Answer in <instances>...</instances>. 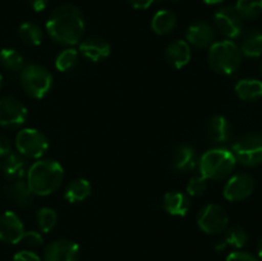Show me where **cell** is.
Wrapping results in <instances>:
<instances>
[{"label":"cell","instance_id":"42","mask_svg":"<svg viewBox=\"0 0 262 261\" xmlns=\"http://www.w3.org/2000/svg\"><path fill=\"white\" fill-rule=\"evenodd\" d=\"M261 74H262V63H261Z\"/></svg>","mask_w":262,"mask_h":261},{"label":"cell","instance_id":"31","mask_svg":"<svg viewBox=\"0 0 262 261\" xmlns=\"http://www.w3.org/2000/svg\"><path fill=\"white\" fill-rule=\"evenodd\" d=\"M78 60V50L73 48L64 49L63 51L59 53V55L55 59V67L60 72H68L76 66Z\"/></svg>","mask_w":262,"mask_h":261},{"label":"cell","instance_id":"10","mask_svg":"<svg viewBox=\"0 0 262 261\" xmlns=\"http://www.w3.org/2000/svg\"><path fill=\"white\" fill-rule=\"evenodd\" d=\"M255 178L248 173H239L233 176L224 187L225 199L232 202H239L248 199L255 191Z\"/></svg>","mask_w":262,"mask_h":261},{"label":"cell","instance_id":"28","mask_svg":"<svg viewBox=\"0 0 262 261\" xmlns=\"http://www.w3.org/2000/svg\"><path fill=\"white\" fill-rule=\"evenodd\" d=\"M0 64L8 71H22L25 66V59L17 50L5 48L0 51Z\"/></svg>","mask_w":262,"mask_h":261},{"label":"cell","instance_id":"3","mask_svg":"<svg viewBox=\"0 0 262 261\" xmlns=\"http://www.w3.org/2000/svg\"><path fill=\"white\" fill-rule=\"evenodd\" d=\"M237 165L232 150L223 147L211 148L201 156L199 161L201 176L212 181H222L229 177Z\"/></svg>","mask_w":262,"mask_h":261},{"label":"cell","instance_id":"16","mask_svg":"<svg viewBox=\"0 0 262 261\" xmlns=\"http://www.w3.org/2000/svg\"><path fill=\"white\" fill-rule=\"evenodd\" d=\"M112 46L106 40L100 37H90L79 42V53L89 60L97 61L104 60L110 55Z\"/></svg>","mask_w":262,"mask_h":261},{"label":"cell","instance_id":"13","mask_svg":"<svg viewBox=\"0 0 262 261\" xmlns=\"http://www.w3.org/2000/svg\"><path fill=\"white\" fill-rule=\"evenodd\" d=\"M79 246L71 240H56L43 252L45 261H78Z\"/></svg>","mask_w":262,"mask_h":261},{"label":"cell","instance_id":"26","mask_svg":"<svg viewBox=\"0 0 262 261\" xmlns=\"http://www.w3.org/2000/svg\"><path fill=\"white\" fill-rule=\"evenodd\" d=\"M242 55L248 58H260L262 56V31L253 30L246 35L241 45Z\"/></svg>","mask_w":262,"mask_h":261},{"label":"cell","instance_id":"6","mask_svg":"<svg viewBox=\"0 0 262 261\" xmlns=\"http://www.w3.org/2000/svg\"><path fill=\"white\" fill-rule=\"evenodd\" d=\"M237 163L245 166H257L262 164V137L258 133H246L235 141L232 147Z\"/></svg>","mask_w":262,"mask_h":261},{"label":"cell","instance_id":"34","mask_svg":"<svg viewBox=\"0 0 262 261\" xmlns=\"http://www.w3.org/2000/svg\"><path fill=\"white\" fill-rule=\"evenodd\" d=\"M225 261H260L252 253L246 252V251H234L229 253Z\"/></svg>","mask_w":262,"mask_h":261},{"label":"cell","instance_id":"2","mask_svg":"<svg viewBox=\"0 0 262 261\" xmlns=\"http://www.w3.org/2000/svg\"><path fill=\"white\" fill-rule=\"evenodd\" d=\"M64 169L53 159L37 160L28 168L27 184L35 196H48L60 187Z\"/></svg>","mask_w":262,"mask_h":261},{"label":"cell","instance_id":"22","mask_svg":"<svg viewBox=\"0 0 262 261\" xmlns=\"http://www.w3.org/2000/svg\"><path fill=\"white\" fill-rule=\"evenodd\" d=\"M5 193L13 204L19 207L30 206L33 202V197H35L28 184L22 181H14L13 183H10L5 189Z\"/></svg>","mask_w":262,"mask_h":261},{"label":"cell","instance_id":"21","mask_svg":"<svg viewBox=\"0 0 262 261\" xmlns=\"http://www.w3.org/2000/svg\"><path fill=\"white\" fill-rule=\"evenodd\" d=\"M2 171L5 178L13 179V181H20L27 171V164L25 158L20 154H12L4 156L2 161Z\"/></svg>","mask_w":262,"mask_h":261},{"label":"cell","instance_id":"19","mask_svg":"<svg viewBox=\"0 0 262 261\" xmlns=\"http://www.w3.org/2000/svg\"><path fill=\"white\" fill-rule=\"evenodd\" d=\"M199 164L196 151L188 145H181L174 150L171 156V168L178 171L193 170Z\"/></svg>","mask_w":262,"mask_h":261},{"label":"cell","instance_id":"15","mask_svg":"<svg viewBox=\"0 0 262 261\" xmlns=\"http://www.w3.org/2000/svg\"><path fill=\"white\" fill-rule=\"evenodd\" d=\"M214 28L210 23L205 22V20H197L187 28V42L197 49L210 48L214 44Z\"/></svg>","mask_w":262,"mask_h":261},{"label":"cell","instance_id":"38","mask_svg":"<svg viewBox=\"0 0 262 261\" xmlns=\"http://www.w3.org/2000/svg\"><path fill=\"white\" fill-rule=\"evenodd\" d=\"M28 3L35 12H42L48 7L49 0H28Z\"/></svg>","mask_w":262,"mask_h":261},{"label":"cell","instance_id":"17","mask_svg":"<svg viewBox=\"0 0 262 261\" xmlns=\"http://www.w3.org/2000/svg\"><path fill=\"white\" fill-rule=\"evenodd\" d=\"M165 59L174 68H183L191 61V45L184 40L171 41L166 46Z\"/></svg>","mask_w":262,"mask_h":261},{"label":"cell","instance_id":"25","mask_svg":"<svg viewBox=\"0 0 262 261\" xmlns=\"http://www.w3.org/2000/svg\"><path fill=\"white\" fill-rule=\"evenodd\" d=\"M91 183L84 178H78L72 181L68 184L66 189L64 197L68 202L72 204H77V202H82L91 194Z\"/></svg>","mask_w":262,"mask_h":261},{"label":"cell","instance_id":"1","mask_svg":"<svg viewBox=\"0 0 262 261\" xmlns=\"http://www.w3.org/2000/svg\"><path fill=\"white\" fill-rule=\"evenodd\" d=\"M84 18L81 10L71 4H64L51 12L46 30L55 42L61 45H77L84 35Z\"/></svg>","mask_w":262,"mask_h":261},{"label":"cell","instance_id":"14","mask_svg":"<svg viewBox=\"0 0 262 261\" xmlns=\"http://www.w3.org/2000/svg\"><path fill=\"white\" fill-rule=\"evenodd\" d=\"M202 137L212 145L225 143L230 137V125L223 115H214L205 123L202 128Z\"/></svg>","mask_w":262,"mask_h":261},{"label":"cell","instance_id":"37","mask_svg":"<svg viewBox=\"0 0 262 261\" xmlns=\"http://www.w3.org/2000/svg\"><path fill=\"white\" fill-rule=\"evenodd\" d=\"M128 2H129L130 5H132L133 8H136V9H147L148 7L152 5V3L155 2V0H128Z\"/></svg>","mask_w":262,"mask_h":261},{"label":"cell","instance_id":"18","mask_svg":"<svg viewBox=\"0 0 262 261\" xmlns=\"http://www.w3.org/2000/svg\"><path fill=\"white\" fill-rule=\"evenodd\" d=\"M163 207L173 216H186L191 209V202L187 194L179 191L166 192L163 199Z\"/></svg>","mask_w":262,"mask_h":261},{"label":"cell","instance_id":"11","mask_svg":"<svg viewBox=\"0 0 262 261\" xmlns=\"http://www.w3.org/2000/svg\"><path fill=\"white\" fill-rule=\"evenodd\" d=\"M27 109L20 101L14 97H2L0 99V125L12 128L19 127L26 122Z\"/></svg>","mask_w":262,"mask_h":261},{"label":"cell","instance_id":"7","mask_svg":"<svg viewBox=\"0 0 262 261\" xmlns=\"http://www.w3.org/2000/svg\"><path fill=\"white\" fill-rule=\"evenodd\" d=\"M15 147L22 156L40 159L49 148V140L41 130L25 128L19 130L15 137Z\"/></svg>","mask_w":262,"mask_h":261},{"label":"cell","instance_id":"29","mask_svg":"<svg viewBox=\"0 0 262 261\" xmlns=\"http://www.w3.org/2000/svg\"><path fill=\"white\" fill-rule=\"evenodd\" d=\"M235 9L242 19H256L262 14V0H238Z\"/></svg>","mask_w":262,"mask_h":261},{"label":"cell","instance_id":"40","mask_svg":"<svg viewBox=\"0 0 262 261\" xmlns=\"http://www.w3.org/2000/svg\"><path fill=\"white\" fill-rule=\"evenodd\" d=\"M204 2L209 5H216V4H220V3H223L224 0H204Z\"/></svg>","mask_w":262,"mask_h":261},{"label":"cell","instance_id":"33","mask_svg":"<svg viewBox=\"0 0 262 261\" xmlns=\"http://www.w3.org/2000/svg\"><path fill=\"white\" fill-rule=\"evenodd\" d=\"M20 242H23L26 246H28V247H37V246L42 245L43 238L38 232L30 230V232H25Z\"/></svg>","mask_w":262,"mask_h":261},{"label":"cell","instance_id":"20","mask_svg":"<svg viewBox=\"0 0 262 261\" xmlns=\"http://www.w3.org/2000/svg\"><path fill=\"white\" fill-rule=\"evenodd\" d=\"M225 234L223 235L222 240L216 242L215 248L217 251H223L227 247H233L241 250L245 247L248 242V233L246 232L245 228L239 227V225H234L230 227L229 229L225 230Z\"/></svg>","mask_w":262,"mask_h":261},{"label":"cell","instance_id":"5","mask_svg":"<svg viewBox=\"0 0 262 261\" xmlns=\"http://www.w3.org/2000/svg\"><path fill=\"white\" fill-rule=\"evenodd\" d=\"M20 84L28 96L33 99H42L51 89L53 77L51 73L40 64H30L20 71Z\"/></svg>","mask_w":262,"mask_h":261},{"label":"cell","instance_id":"8","mask_svg":"<svg viewBox=\"0 0 262 261\" xmlns=\"http://www.w3.org/2000/svg\"><path fill=\"white\" fill-rule=\"evenodd\" d=\"M197 225L206 234H220L228 229L229 215L220 205L209 204L200 210L197 215Z\"/></svg>","mask_w":262,"mask_h":261},{"label":"cell","instance_id":"23","mask_svg":"<svg viewBox=\"0 0 262 261\" xmlns=\"http://www.w3.org/2000/svg\"><path fill=\"white\" fill-rule=\"evenodd\" d=\"M177 27V17L170 10H159L151 20V28L156 35H168Z\"/></svg>","mask_w":262,"mask_h":261},{"label":"cell","instance_id":"43","mask_svg":"<svg viewBox=\"0 0 262 261\" xmlns=\"http://www.w3.org/2000/svg\"><path fill=\"white\" fill-rule=\"evenodd\" d=\"M261 137H262V133H261Z\"/></svg>","mask_w":262,"mask_h":261},{"label":"cell","instance_id":"41","mask_svg":"<svg viewBox=\"0 0 262 261\" xmlns=\"http://www.w3.org/2000/svg\"><path fill=\"white\" fill-rule=\"evenodd\" d=\"M2 86H3V76L0 74V89H2Z\"/></svg>","mask_w":262,"mask_h":261},{"label":"cell","instance_id":"27","mask_svg":"<svg viewBox=\"0 0 262 261\" xmlns=\"http://www.w3.org/2000/svg\"><path fill=\"white\" fill-rule=\"evenodd\" d=\"M18 35L23 44L28 46H38L42 42L43 32L38 25L33 22H25L19 26Z\"/></svg>","mask_w":262,"mask_h":261},{"label":"cell","instance_id":"32","mask_svg":"<svg viewBox=\"0 0 262 261\" xmlns=\"http://www.w3.org/2000/svg\"><path fill=\"white\" fill-rule=\"evenodd\" d=\"M207 187L209 184H207V179L205 177H193L189 179L188 184H187V192L189 196L199 197L207 191Z\"/></svg>","mask_w":262,"mask_h":261},{"label":"cell","instance_id":"9","mask_svg":"<svg viewBox=\"0 0 262 261\" xmlns=\"http://www.w3.org/2000/svg\"><path fill=\"white\" fill-rule=\"evenodd\" d=\"M215 28L227 38H237L243 32V19L235 7H223L214 15Z\"/></svg>","mask_w":262,"mask_h":261},{"label":"cell","instance_id":"39","mask_svg":"<svg viewBox=\"0 0 262 261\" xmlns=\"http://www.w3.org/2000/svg\"><path fill=\"white\" fill-rule=\"evenodd\" d=\"M257 256L262 260V237L257 243Z\"/></svg>","mask_w":262,"mask_h":261},{"label":"cell","instance_id":"30","mask_svg":"<svg viewBox=\"0 0 262 261\" xmlns=\"http://www.w3.org/2000/svg\"><path fill=\"white\" fill-rule=\"evenodd\" d=\"M58 223V214L51 207H41L37 211V224L41 232L49 233Z\"/></svg>","mask_w":262,"mask_h":261},{"label":"cell","instance_id":"24","mask_svg":"<svg viewBox=\"0 0 262 261\" xmlns=\"http://www.w3.org/2000/svg\"><path fill=\"white\" fill-rule=\"evenodd\" d=\"M235 94L241 100L252 101L262 96V81L256 78L241 79L235 84Z\"/></svg>","mask_w":262,"mask_h":261},{"label":"cell","instance_id":"36","mask_svg":"<svg viewBox=\"0 0 262 261\" xmlns=\"http://www.w3.org/2000/svg\"><path fill=\"white\" fill-rule=\"evenodd\" d=\"M10 151H12V145H10L9 138L3 135V133H0V158L9 155Z\"/></svg>","mask_w":262,"mask_h":261},{"label":"cell","instance_id":"35","mask_svg":"<svg viewBox=\"0 0 262 261\" xmlns=\"http://www.w3.org/2000/svg\"><path fill=\"white\" fill-rule=\"evenodd\" d=\"M13 261H41V258L37 253L32 252V251L23 250L15 253Z\"/></svg>","mask_w":262,"mask_h":261},{"label":"cell","instance_id":"12","mask_svg":"<svg viewBox=\"0 0 262 261\" xmlns=\"http://www.w3.org/2000/svg\"><path fill=\"white\" fill-rule=\"evenodd\" d=\"M25 232L22 220L15 212L5 211L0 215V241L2 242L15 245L22 241Z\"/></svg>","mask_w":262,"mask_h":261},{"label":"cell","instance_id":"4","mask_svg":"<svg viewBox=\"0 0 262 261\" xmlns=\"http://www.w3.org/2000/svg\"><path fill=\"white\" fill-rule=\"evenodd\" d=\"M207 60L212 71L219 74L229 76L237 72L241 67L242 51L239 46L232 40L217 41L209 48Z\"/></svg>","mask_w":262,"mask_h":261}]
</instances>
